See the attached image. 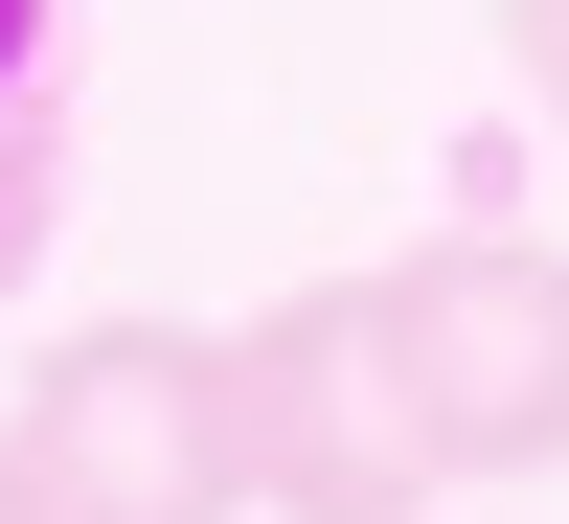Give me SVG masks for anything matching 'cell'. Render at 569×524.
<instances>
[{"label":"cell","mask_w":569,"mask_h":524,"mask_svg":"<svg viewBox=\"0 0 569 524\" xmlns=\"http://www.w3.org/2000/svg\"><path fill=\"white\" fill-rule=\"evenodd\" d=\"M0 434H23V479L69 524H251V434H228V343L206 319H69Z\"/></svg>","instance_id":"obj_2"},{"label":"cell","mask_w":569,"mask_h":524,"mask_svg":"<svg viewBox=\"0 0 569 524\" xmlns=\"http://www.w3.org/2000/svg\"><path fill=\"white\" fill-rule=\"evenodd\" d=\"M0 524H69V502H46V479H23V434H0Z\"/></svg>","instance_id":"obj_7"},{"label":"cell","mask_w":569,"mask_h":524,"mask_svg":"<svg viewBox=\"0 0 569 524\" xmlns=\"http://www.w3.org/2000/svg\"><path fill=\"white\" fill-rule=\"evenodd\" d=\"M365 297H388V365H410L433 479H569V251L433 228V251H388Z\"/></svg>","instance_id":"obj_3"},{"label":"cell","mask_w":569,"mask_h":524,"mask_svg":"<svg viewBox=\"0 0 569 524\" xmlns=\"http://www.w3.org/2000/svg\"><path fill=\"white\" fill-rule=\"evenodd\" d=\"M46 46H69V23H46V0H0V115H46Z\"/></svg>","instance_id":"obj_6"},{"label":"cell","mask_w":569,"mask_h":524,"mask_svg":"<svg viewBox=\"0 0 569 524\" xmlns=\"http://www.w3.org/2000/svg\"><path fill=\"white\" fill-rule=\"evenodd\" d=\"M46 251V115H0V274Z\"/></svg>","instance_id":"obj_5"},{"label":"cell","mask_w":569,"mask_h":524,"mask_svg":"<svg viewBox=\"0 0 569 524\" xmlns=\"http://www.w3.org/2000/svg\"><path fill=\"white\" fill-rule=\"evenodd\" d=\"M501 69H525V115L569 137V0H501Z\"/></svg>","instance_id":"obj_4"},{"label":"cell","mask_w":569,"mask_h":524,"mask_svg":"<svg viewBox=\"0 0 569 524\" xmlns=\"http://www.w3.org/2000/svg\"><path fill=\"white\" fill-rule=\"evenodd\" d=\"M228 434H251V502L273 524H433V434H410V365H388V297L365 274H297V297L228 319Z\"/></svg>","instance_id":"obj_1"}]
</instances>
